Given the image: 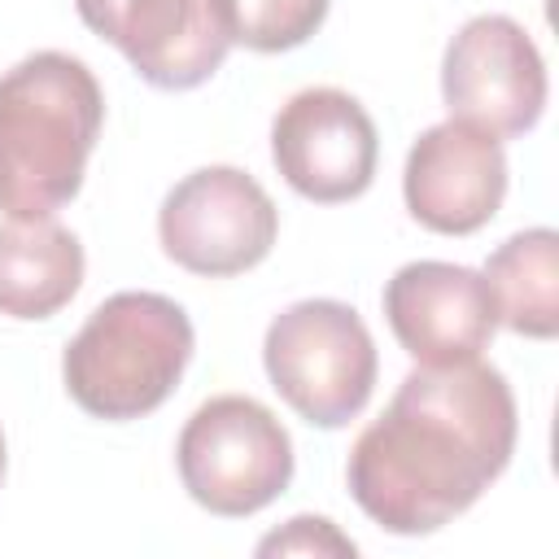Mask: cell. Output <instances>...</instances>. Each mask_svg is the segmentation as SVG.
Returning a JSON list of instances; mask_svg holds the SVG:
<instances>
[{
  "label": "cell",
  "mask_w": 559,
  "mask_h": 559,
  "mask_svg": "<svg viewBox=\"0 0 559 559\" xmlns=\"http://www.w3.org/2000/svg\"><path fill=\"white\" fill-rule=\"evenodd\" d=\"M515 428V397L498 367L480 358L415 367L384 415L358 432L345 463L349 493L384 533H437L507 472Z\"/></svg>",
  "instance_id": "cell-1"
},
{
  "label": "cell",
  "mask_w": 559,
  "mask_h": 559,
  "mask_svg": "<svg viewBox=\"0 0 559 559\" xmlns=\"http://www.w3.org/2000/svg\"><path fill=\"white\" fill-rule=\"evenodd\" d=\"M105 122L96 74L57 48L22 57L0 74V210L48 218L83 188Z\"/></svg>",
  "instance_id": "cell-2"
},
{
  "label": "cell",
  "mask_w": 559,
  "mask_h": 559,
  "mask_svg": "<svg viewBox=\"0 0 559 559\" xmlns=\"http://www.w3.org/2000/svg\"><path fill=\"white\" fill-rule=\"evenodd\" d=\"M192 345V319L175 297L114 293L61 354L66 393L92 419H144L175 393Z\"/></svg>",
  "instance_id": "cell-3"
},
{
  "label": "cell",
  "mask_w": 559,
  "mask_h": 559,
  "mask_svg": "<svg viewBox=\"0 0 559 559\" xmlns=\"http://www.w3.org/2000/svg\"><path fill=\"white\" fill-rule=\"evenodd\" d=\"M275 393L314 428H345L376 389V341L362 314L332 297H306L280 310L262 341Z\"/></svg>",
  "instance_id": "cell-4"
},
{
  "label": "cell",
  "mask_w": 559,
  "mask_h": 559,
  "mask_svg": "<svg viewBox=\"0 0 559 559\" xmlns=\"http://www.w3.org/2000/svg\"><path fill=\"white\" fill-rule=\"evenodd\" d=\"M179 480L210 515H253L293 480V441L284 424L245 393L210 397L192 411L175 445Z\"/></svg>",
  "instance_id": "cell-5"
},
{
  "label": "cell",
  "mask_w": 559,
  "mask_h": 559,
  "mask_svg": "<svg viewBox=\"0 0 559 559\" xmlns=\"http://www.w3.org/2000/svg\"><path fill=\"white\" fill-rule=\"evenodd\" d=\"M157 236L175 266L205 280H227L253 271L271 253L280 210L249 170L201 166L166 192Z\"/></svg>",
  "instance_id": "cell-6"
},
{
  "label": "cell",
  "mask_w": 559,
  "mask_h": 559,
  "mask_svg": "<svg viewBox=\"0 0 559 559\" xmlns=\"http://www.w3.org/2000/svg\"><path fill=\"white\" fill-rule=\"evenodd\" d=\"M450 118L489 135H524L546 109V61L533 35L507 13H480L459 26L441 61Z\"/></svg>",
  "instance_id": "cell-7"
},
{
  "label": "cell",
  "mask_w": 559,
  "mask_h": 559,
  "mask_svg": "<svg viewBox=\"0 0 559 559\" xmlns=\"http://www.w3.org/2000/svg\"><path fill=\"white\" fill-rule=\"evenodd\" d=\"M271 157L293 192L319 205H341L371 188L380 135L349 92L306 87L280 105L271 122Z\"/></svg>",
  "instance_id": "cell-8"
},
{
  "label": "cell",
  "mask_w": 559,
  "mask_h": 559,
  "mask_svg": "<svg viewBox=\"0 0 559 559\" xmlns=\"http://www.w3.org/2000/svg\"><path fill=\"white\" fill-rule=\"evenodd\" d=\"M74 9L162 92L201 87L231 48L214 0H74Z\"/></svg>",
  "instance_id": "cell-9"
},
{
  "label": "cell",
  "mask_w": 559,
  "mask_h": 559,
  "mask_svg": "<svg viewBox=\"0 0 559 559\" xmlns=\"http://www.w3.org/2000/svg\"><path fill=\"white\" fill-rule=\"evenodd\" d=\"M384 319L419 367L472 362L489 349L498 306L480 271L459 262H406L384 284Z\"/></svg>",
  "instance_id": "cell-10"
},
{
  "label": "cell",
  "mask_w": 559,
  "mask_h": 559,
  "mask_svg": "<svg viewBox=\"0 0 559 559\" xmlns=\"http://www.w3.org/2000/svg\"><path fill=\"white\" fill-rule=\"evenodd\" d=\"M402 197L419 227L441 236L480 231L507 197V153L502 140L467 127L459 118L428 127L402 170Z\"/></svg>",
  "instance_id": "cell-11"
},
{
  "label": "cell",
  "mask_w": 559,
  "mask_h": 559,
  "mask_svg": "<svg viewBox=\"0 0 559 559\" xmlns=\"http://www.w3.org/2000/svg\"><path fill=\"white\" fill-rule=\"evenodd\" d=\"M83 284V245L52 218L0 223V314L52 319Z\"/></svg>",
  "instance_id": "cell-12"
},
{
  "label": "cell",
  "mask_w": 559,
  "mask_h": 559,
  "mask_svg": "<svg viewBox=\"0 0 559 559\" xmlns=\"http://www.w3.org/2000/svg\"><path fill=\"white\" fill-rule=\"evenodd\" d=\"M480 275L493 293L498 323L533 341L559 332V236L550 227H528L502 240Z\"/></svg>",
  "instance_id": "cell-13"
},
{
  "label": "cell",
  "mask_w": 559,
  "mask_h": 559,
  "mask_svg": "<svg viewBox=\"0 0 559 559\" xmlns=\"http://www.w3.org/2000/svg\"><path fill=\"white\" fill-rule=\"evenodd\" d=\"M332 0H214V13L231 44H245L253 52H288L306 44Z\"/></svg>",
  "instance_id": "cell-14"
},
{
  "label": "cell",
  "mask_w": 559,
  "mask_h": 559,
  "mask_svg": "<svg viewBox=\"0 0 559 559\" xmlns=\"http://www.w3.org/2000/svg\"><path fill=\"white\" fill-rule=\"evenodd\" d=\"M258 555H358V546L336 533L332 520L323 515H297L280 533L258 542Z\"/></svg>",
  "instance_id": "cell-15"
},
{
  "label": "cell",
  "mask_w": 559,
  "mask_h": 559,
  "mask_svg": "<svg viewBox=\"0 0 559 559\" xmlns=\"http://www.w3.org/2000/svg\"><path fill=\"white\" fill-rule=\"evenodd\" d=\"M0 480H4V432H0Z\"/></svg>",
  "instance_id": "cell-16"
}]
</instances>
